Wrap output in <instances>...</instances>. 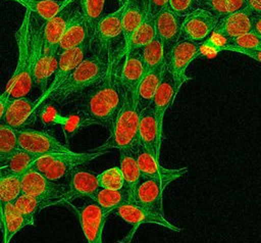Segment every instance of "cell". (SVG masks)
<instances>
[{
    "mask_svg": "<svg viewBox=\"0 0 261 243\" xmlns=\"http://www.w3.org/2000/svg\"><path fill=\"white\" fill-rule=\"evenodd\" d=\"M119 58L111 50L107 54V70L104 78L94 86L77 104L92 125L110 129L123 101V87L120 82Z\"/></svg>",
    "mask_w": 261,
    "mask_h": 243,
    "instance_id": "1",
    "label": "cell"
},
{
    "mask_svg": "<svg viewBox=\"0 0 261 243\" xmlns=\"http://www.w3.org/2000/svg\"><path fill=\"white\" fill-rule=\"evenodd\" d=\"M33 12L25 9L22 20L15 32V41L18 50L17 63L4 92L9 99L20 98L28 95L33 86L34 48L32 40Z\"/></svg>",
    "mask_w": 261,
    "mask_h": 243,
    "instance_id": "2",
    "label": "cell"
},
{
    "mask_svg": "<svg viewBox=\"0 0 261 243\" xmlns=\"http://www.w3.org/2000/svg\"><path fill=\"white\" fill-rule=\"evenodd\" d=\"M140 110L137 104V93L123 89L122 105L109 129L107 140L96 151H106L110 149H133L139 142Z\"/></svg>",
    "mask_w": 261,
    "mask_h": 243,
    "instance_id": "3",
    "label": "cell"
},
{
    "mask_svg": "<svg viewBox=\"0 0 261 243\" xmlns=\"http://www.w3.org/2000/svg\"><path fill=\"white\" fill-rule=\"evenodd\" d=\"M107 70V57L93 54L86 57L66 81L50 95L48 100L63 103L86 89L98 84Z\"/></svg>",
    "mask_w": 261,
    "mask_h": 243,
    "instance_id": "4",
    "label": "cell"
},
{
    "mask_svg": "<svg viewBox=\"0 0 261 243\" xmlns=\"http://www.w3.org/2000/svg\"><path fill=\"white\" fill-rule=\"evenodd\" d=\"M106 153V151L91 152H69L44 155L38 158L32 165L36 171L41 173L47 179L53 182H59L62 179L68 178L69 174L77 166L86 164L93 159Z\"/></svg>",
    "mask_w": 261,
    "mask_h": 243,
    "instance_id": "5",
    "label": "cell"
},
{
    "mask_svg": "<svg viewBox=\"0 0 261 243\" xmlns=\"http://www.w3.org/2000/svg\"><path fill=\"white\" fill-rule=\"evenodd\" d=\"M66 184L53 182L31 166L21 176V193L45 201L48 206L63 204Z\"/></svg>",
    "mask_w": 261,
    "mask_h": 243,
    "instance_id": "6",
    "label": "cell"
},
{
    "mask_svg": "<svg viewBox=\"0 0 261 243\" xmlns=\"http://www.w3.org/2000/svg\"><path fill=\"white\" fill-rule=\"evenodd\" d=\"M42 27H37L33 20V48H34V67L33 83L41 88L42 93L47 89L49 78L55 72L58 62V52L43 49Z\"/></svg>",
    "mask_w": 261,
    "mask_h": 243,
    "instance_id": "7",
    "label": "cell"
},
{
    "mask_svg": "<svg viewBox=\"0 0 261 243\" xmlns=\"http://www.w3.org/2000/svg\"><path fill=\"white\" fill-rule=\"evenodd\" d=\"M200 52L201 43L180 39L165 57L166 67L172 75L176 93L186 82L192 79L187 76L186 71L189 64L200 55Z\"/></svg>",
    "mask_w": 261,
    "mask_h": 243,
    "instance_id": "8",
    "label": "cell"
},
{
    "mask_svg": "<svg viewBox=\"0 0 261 243\" xmlns=\"http://www.w3.org/2000/svg\"><path fill=\"white\" fill-rule=\"evenodd\" d=\"M90 44L91 41L86 42L75 48L59 53L57 66L54 72V79L50 86L46 89V91L41 94L38 100H36V105L38 109L48 100L50 95L54 93L66 81V79L73 72L79 64L86 58V54L88 52Z\"/></svg>",
    "mask_w": 261,
    "mask_h": 243,
    "instance_id": "9",
    "label": "cell"
},
{
    "mask_svg": "<svg viewBox=\"0 0 261 243\" xmlns=\"http://www.w3.org/2000/svg\"><path fill=\"white\" fill-rule=\"evenodd\" d=\"M17 142L19 149L40 156L72 152L51 134L29 128L17 130Z\"/></svg>",
    "mask_w": 261,
    "mask_h": 243,
    "instance_id": "10",
    "label": "cell"
},
{
    "mask_svg": "<svg viewBox=\"0 0 261 243\" xmlns=\"http://www.w3.org/2000/svg\"><path fill=\"white\" fill-rule=\"evenodd\" d=\"M113 213H115L117 216H119L121 220H123L125 223L129 224L133 227L130 233L127 236V239H125L121 243H128L132 240L134 233L142 224H156L174 232L181 231L180 228H177L170 222H168L165 218L164 214L146 209L135 202H124L116 209H114Z\"/></svg>",
    "mask_w": 261,
    "mask_h": 243,
    "instance_id": "11",
    "label": "cell"
},
{
    "mask_svg": "<svg viewBox=\"0 0 261 243\" xmlns=\"http://www.w3.org/2000/svg\"><path fill=\"white\" fill-rule=\"evenodd\" d=\"M70 207L76 214L82 231L88 243H103V230L110 215L101 209L95 201L90 199L82 206H75L69 203Z\"/></svg>",
    "mask_w": 261,
    "mask_h": 243,
    "instance_id": "12",
    "label": "cell"
},
{
    "mask_svg": "<svg viewBox=\"0 0 261 243\" xmlns=\"http://www.w3.org/2000/svg\"><path fill=\"white\" fill-rule=\"evenodd\" d=\"M133 150L137 157V161L142 175L159 181L165 188L171 182L179 179L188 172V167H163L162 165H160L159 160H157L140 142L135 145Z\"/></svg>",
    "mask_w": 261,
    "mask_h": 243,
    "instance_id": "13",
    "label": "cell"
},
{
    "mask_svg": "<svg viewBox=\"0 0 261 243\" xmlns=\"http://www.w3.org/2000/svg\"><path fill=\"white\" fill-rule=\"evenodd\" d=\"M217 21L218 17L202 8H198L184 18L180 38L202 43L213 33Z\"/></svg>",
    "mask_w": 261,
    "mask_h": 243,
    "instance_id": "14",
    "label": "cell"
},
{
    "mask_svg": "<svg viewBox=\"0 0 261 243\" xmlns=\"http://www.w3.org/2000/svg\"><path fill=\"white\" fill-rule=\"evenodd\" d=\"M122 12L123 5L117 10L104 15L98 22L92 39L96 41L99 55L107 57L114 39L122 35Z\"/></svg>",
    "mask_w": 261,
    "mask_h": 243,
    "instance_id": "15",
    "label": "cell"
},
{
    "mask_svg": "<svg viewBox=\"0 0 261 243\" xmlns=\"http://www.w3.org/2000/svg\"><path fill=\"white\" fill-rule=\"evenodd\" d=\"M254 16L255 14L248 7L229 13L218 18L213 34L225 39L248 34L253 31Z\"/></svg>",
    "mask_w": 261,
    "mask_h": 243,
    "instance_id": "16",
    "label": "cell"
},
{
    "mask_svg": "<svg viewBox=\"0 0 261 243\" xmlns=\"http://www.w3.org/2000/svg\"><path fill=\"white\" fill-rule=\"evenodd\" d=\"M184 18L170 10L168 6L155 17L156 32L163 42L165 57L180 40Z\"/></svg>",
    "mask_w": 261,
    "mask_h": 243,
    "instance_id": "17",
    "label": "cell"
},
{
    "mask_svg": "<svg viewBox=\"0 0 261 243\" xmlns=\"http://www.w3.org/2000/svg\"><path fill=\"white\" fill-rule=\"evenodd\" d=\"M99 188L98 178L96 175L85 169L75 168L67 178L63 204H69L77 198H91Z\"/></svg>",
    "mask_w": 261,
    "mask_h": 243,
    "instance_id": "18",
    "label": "cell"
},
{
    "mask_svg": "<svg viewBox=\"0 0 261 243\" xmlns=\"http://www.w3.org/2000/svg\"><path fill=\"white\" fill-rule=\"evenodd\" d=\"M165 187L157 180L142 176L139 181L135 193L133 202L141 205L142 207L163 213V191Z\"/></svg>",
    "mask_w": 261,
    "mask_h": 243,
    "instance_id": "19",
    "label": "cell"
},
{
    "mask_svg": "<svg viewBox=\"0 0 261 243\" xmlns=\"http://www.w3.org/2000/svg\"><path fill=\"white\" fill-rule=\"evenodd\" d=\"M138 140L157 160H159L162 136L159 133L152 106L146 107L140 112Z\"/></svg>",
    "mask_w": 261,
    "mask_h": 243,
    "instance_id": "20",
    "label": "cell"
},
{
    "mask_svg": "<svg viewBox=\"0 0 261 243\" xmlns=\"http://www.w3.org/2000/svg\"><path fill=\"white\" fill-rule=\"evenodd\" d=\"M71 4L61 7L57 14L48 20H45L42 29L43 49L58 52L59 42L66 30L70 17L73 14ZM59 53V52H58Z\"/></svg>",
    "mask_w": 261,
    "mask_h": 243,
    "instance_id": "21",
    "label": "cell"
},
{
    "mask_svg": "<svg viewBox=\"0 0 261 243\" xmlns=\"http://www.w3.org/2000/svg\"><path fill=\"white\" fill-rule=\"evenodd\" d=\"M37 109L36 101L27 97L9 99L2 121L15 130L25 129V126L34 118Z\"/></svg>",
    "mask_w": 261,
    "mask_h": 243,
    "instance_id": "22",
    "label": "cell"
},
{
    "mask_svg": "<svg viewBox=\"0 0 261 243\" xmlns=\"http://www.w3.org/2000/svg\"><path fill=\"white\" fill-rule=\"evenodd\" d=\"M89 41H92L91 30L82 12L74 11L59 42L58 52L60 53L75 48Z\"/></svg>",
    "mask_w": 261,
    "mask_h": 243,
    "instance_id": "23",
    "label": "cell"
},
{
    "mask_svg": "<svg viewBox=\"0 0 261 243\" xmlns=\"http://www.w3.org/2000/svg\"><path fill=\"white\" fill-rule=\"evenodd\" d=\"M176 91L174 87V81L172 78V75L165 66L162 80L160 82V85L154 95L153 101H152V108L154 110L159 133L162 136V130H163V117L164 113L167 110V108L173 103V100L176 96Z\"/></svg>",
    "mask_w": 261,
    "mask_h": 243,
    "instance_id": "24",
    "label": "cell"
},
{
    "mask_svg": "<svg viewBox=\"0 0 261 243\" xmlns=\"http://www.w3.org/2000/svg\"><path fill=\"white\" fill-rule=\"evenodd\" d=\"M145 66L140 50L128 52L124 55V61L120 68V82L124 90L136 92L145 75Z\"/></svg>",
    "mask_w": 261,
    "mask_h": 243,
    "instance_id": "25",
    "label": "cell"
},
{
    "mask_svg": "<svg viewBox=\"0 0 261 243\" xmlns=\"http://www.w3.org/2000/svg\"><path fill=\"white\" fill-rule=\"evenodd\" d=\"M119 167L124 180V189L129 197L128 202H133L135 189L143 175L133 149H119Z\"/></svg>",
    "mask_w": 261,
    "mask_h": 243,
    "instance_id": "26",
    "label": "cell"
},
{
    "mask_svg": "<svg viewBox=\"0 0 261 243\" xmlns=\"http://www.w3.org/2000/svg\"><path fill=\"white\" fill-rule=\"evenodd\" d=\"M165 66L166 62L157 68L147 71L140 82L137 90V104L140 111L151 106L154 95L162 80Z\"/></svg>",
    "mask_w": 261,
    "mask_h": 243,
    "instance_id": "27",
    "label": "cell"
},
{
    "mask_svg": "<svg viewBox=\"0 0 261 243\" xmlns=\"http://www.w3.org/2000/svg\"><path fill=\"white\" fill-rule=\"evenodd\" d=\"M122 12V37L125 47L133 34L140 27L147 16V9L144 7L142 2L125 0Z\"/></svg>",
    "mask_w": 261,
    "mask_h": 243,
    "instance_id": "28",
    "label": "cell"
},
{
    "mask_svg": "<svg viewBox=\"0 0 261 243\" xmlns=\"http://www.w3.org/2000/svg\"><path fill=\"white\" fill-rule=\"evenodd\" d=\"M156 36L157 32L155 17L147 13L146 18L133 34L128 44L125 47H123L124 55L132 51L141 50L143 47L148 45Z\"/></svg>",
    "mask_w": 261,
    "mask_h": 243,
    "instance_id": "29",
    "label": "cell"
},
{
    "mask_svg": "<svg viewBox=\"0 0 261 243\" xmlns=\"http://www.w3.org/2000/svg\"><path fill=\"white\" fill-rule=\"evenodd\" d=\"M40 157H41L40 155H36L18 148L7 158L6 163L2 167H0L1 176L3 175L22 176Z\"/></svg>",
    "mask_w": 261,
    "mask_h": 243,
    "instance_id": "30",
    "label": "cell"
},
{
    "mask_svg": "<svg viewBox=\"0 0 261 243\" xmlns=\"http://www.w3.org/2000/svg\"><path fill=\"white\" fill-rule=\"evenodd\" d=\"M21 194V176L3 175L0 178V227L4 220V206Z\"/></svg>",
    "mask_w": 261,
    "mask_h": 243,
    "instance_id": "31",
    "label": "cell"
},
{
    "mask_svg": "<svg viewBox=\"0 0 261 243\" xmlns=\"http://www.w3.org/2000/svg\"><path fill=\"white\" fill-rule=\"evenodd\" d=\"M90 199L95 201L101 209L109 214L124 202L129 201L127 191L124 188L120 190L99 188Z\"/></svg>",
    "mask_w": 261,
    "mask_h": 243,
    "instance_id": "32",
    "label": "cell"
},
{
    "mask_svg": "<svg viewBox=\"0 0 261 243\" xmlns=\"http://www.w3.org/2000/svg\"><path fill=\"white\" fill-rule=\"evenodd\" d=\"M24 227H27V223L23 216L18 212L13 203H7L4 206V220L1 226L2 243H9L12 237Z\"/></svg>",
    "mask_w": 261,
    "mask_h": 243,
    "instance_id": "33",
    "label": "cell"
},
{
    "mask_svg": "<svg viewBox=\"0 0 261 243\" xmlns=\"http://www.w3.org/2000/svg\"><path fill=\"white\" fill-rule=\"evenodd\" d=\"M13 205L23 216L27 226H33L35 224V215L43 208L49 207L45 201L23 193L13 201Z\"/></svg>",
    "mask_w": 261,
    "mask_h": 243,
    "instance_id": "34",
    "label": "cell"
},
{
    "mask_svg": "<svg viewBox=\"0 0 261 243\" xmlns=\"http://www.w3.org/2000/svg\"><path fill=\"white\" fill-rule=\"evenodd\" d=\"M141 54L146 72L165 63L163 42L158 35L148 45L141 49Z\"/></svg>",
    "mask_w": 261,
    "mask_h": 243,
    "instance_id": "35",
    "label": "cell"
},
{
    "mask_svg": "<svg viewBox=\"0 0 261 243\" xmlns=\"http://www.w3.org/2000/svg\"><path fill=\"white\" fill-rule=\"evenodd\" d=\"M199 8H202L220 18L234 11L247 7L245 0H198Z\"/></svg>",
    "mask_w": 261,
    "mask_h": 243,
    "instance_id": "36",
    "label": "cell"
},
{
    "mask_svg": "<svg viewBox=\"0 0 261 243\" xmlns=\"http://www.w3.org/2000/svg\"><path fill=\"white\" fill-rule=\"evenodd\" d=\"M21 4L25 9L35 12L39 17L48 20L61 9L62 2L57 0H6Z\"/></svg>",
    "mask_w": 261,
    "mask_h": 243,
    "instance_id": "37",
    "label": "cell"
},
{
    "mask_svg": "<svg viewBox=\"0 0 261 243\" xmlns=\"http://www.w3.org/2000/svg\"><path fill=\"white\" fill-rule=\"evenodd\" d=\"M105 0H81L82 14L93 35L98 22L103 17Z\"/></svg>",
    "mask_w": 261,
    "mask_h": 243,
    "instance_id": "38",
    "label": "cell"
},
{
    "mask_svg": "<svg viewBox=\"0 0 261 243\" xmlns=\"http://www.w3.org/2000/svg\"><path fill=\"white\" fill-rule=\"evenodd\" d=\"M17 149V130L0 124V156L8 158Z\"/></svg>",
    "mask_w": 261,
    "mask_h": 243,
    "instance_id": "39",
    "label": "cell"
},
{
    "mask_svg": "<svg viewBox=\"0 0 261 243\" xmlns=\"http://www.w3.org/2000/svg\"><path fill=\"white\" fill-rule=\"evenodd\" d=\"M100 188L110 190H120L124 188V180L120 167L114 166L107 168L97 175Z\"/></svg>",
    "mask_w": 261,
    "mask_h": 243,
    "instance_id": "40",
    "label": "cell"
},
{
    "mask_svg": "<svg viewBox=\"0 0 261 243\" xmlns=\"http://www.w3.org/2000/svg\"><path fill=\"white\" fill-rule=\"evenodd\" d=\"M91 125L92 124L89 120V118L81 111H79L75 114L68 115L67 123L64 126H62L63 134H64V137H65L67 143H68L69 139L72 138L81 129L91 126Z\"/></svg>",
    "mask_w": 261,
    "mask_h": 243,
    "instance_id": "41",
    "label": "cell"
},
{
    "mask_svg": "<svg viewBox=\"0 0 261 243\" xmlns=\"http://www.w3.org/2000/svg\"><path fill=\"white\" fill-rule=\"evenodd\" d=\"M39 116L43 125L48 127L56 126V125H59L62 127L68 120V116L60 114L55 106H53L52 104H45V103L42 109L40 110Z\"/></svg>",
    "mask_w": 261,
    "mask_h": 243,
    "instance_id": "42",
    "label": "cell"
},
{
    "mask_svg": "<svg viewBox=\"0 0 261 243\" xmlns=\"http://www.w3.org/2000/svg\"><path fill=\"white\" fill-rule=\"evenodd\" d=\"M228 45L239 47V48H245V49H260L261 50V38H259L254 32H250L248 34L226 39Z\"/></svg>",
    "mask_w": 261,
    "mask_h": 243,
    "instance_id": "43",
    "label": "cell"
},
{
    "mask_svg": "<svg viewBox=\"0 0 261 243\" xmlns=\"http://www.w3.org/2000/svg\"><path fill=\"white\" fill-rule=\"evenodd\" d=\"M168 7L174 13L186 17L199 8L198 0H168Z\"/></svg>",
    "mask_w": 261,
    "mask_h": 243,
    "instance_id": "44",
    "label": "cell"
},
{
    "mask_svg": "<svg viewBox=\"0 0 261 243\" xmlns=\"http://www.w3.org/2000/svg\"><path fill=\"white\" fill-rule=\"evenodd\" d=\"M212 48H217V50H228V51H232V52L242 53V54H245L261 63V50L260 49H245V48L234 47V46H231L228 44H221V45L214 46Z\"/></svg>",
    "mask_w": 261,
    "mask_h": 243,
    "instance_id": "45",
    "label": "cell"
},
{
    "mask_svg": "<svg viewBox=\"0 0 261 243\" xmlns=\"http://www.w3.org/2000/svg\"><path fill=\"white\" fill-rule=\"evenodd\" d=\"M168 6V0H149L147 13L156 17L165 7Z\"/></svg>",
    "mask_w": 261,
    "mask_h": 243,
    "instance_id": "46",
    "label": "cell"
},
{
    "mask_svg": "<svg viewBox=\"0 0 261 243\" xmlns=\"http://www.w3.org/2000/svg\"><path fill=\"white\" fill-rule=\"evenodd\" d=\"M247 7L255 14L261 16V0H245Z\"/></svg>",
    "mask_w": 261,
    "mask_h": 243,
    "instance_id": "47",
    "label": "cell"
},
{
    "mask_svg": "<svg viewBox=\"0 0 261 243\" xmlns=\"http://www.w3.org/2000/svg\"><path fill=\"white\" fill-rule=\"evenodd\" d=\"M8 101H9V96L5 92L0 93V120H2Z\"/></svg>",
    "mask_w": 261,
    "mask_h": 243,
    "instance_id": "48",
    "label": "cell"
},
{
    "mask_svg": "<svg viewBox=\"0 0 261 243\" xmlns=\"http://www.w3.org/2000/svg\"><path fill=\"white\" fill-rule=\"evenodd\" d=\"M259 38H261V16L255 15L254 16V25H253V31Z\"/></svg>",
    "mask_w": 261,
    "mask_h": 243,
    "instance_id": "49",
    "label": "cell"
},
{
    "mask_svg": "<svg viewBox=\"0 0 261 243\" xmlns=\"http://www.w3.org/2000/svg\"><path fill=\"white\" fill-rule=\"evenodd\" d=\"M73 1H74V0H63V1H62V5H61V7L68 6V5L72 4V2H73Z\"/></svg>",
    "mask_w": 261,
    "mask_h": 243,
    "instance_id": "50",
    "label": "cell"
},
{
    "mask_svg": "<svg viewBox=\"0 0 261 243\" xmlns=\"http://www.w3.org/2000/svg\"><path fill=\"white\" fill-rule=\"evenodd\" d=\"M7 161V157H3V156H0V167H2Z\"/></svg>",
    "mask_w": 261,
    "mask_h": 243,
    "instance_id": "51",
    "label": "cell"
},
{
    "mask_svg": "<svg viewBox=\"0 0 261 243\" xmlns=\"http://www.w3.org/2000/svg\"><path fill=\"white\" fill-rule=\"evenodd\" d=\"M142 2H143L144 7H145L146 9H148V3H149V0H142Z\"/></svg>",
    "mask_w": 261,
    "mask_h": 243,
    "instance_id": "52",
    "label": "cell"
},
{
    "mask_svg": "<svg viewBox=\"0 0 261 243\" xmlns=\"http://www.w3.org/2000/svg\"><path fill=\"white\" fill-rule=\"evenodd\" d=\"M118 1L121 3V5H122V4L125 2V0H118Z\"/></svg>",
    "mask_w": 261,
    "mask_h": 243,
    "instance_id": "53",
    "label": "cell"
},
{
    "mask_svg": "<svg viewBox=\"0 0 261 243\" xmlns=\"http://www.w3.org/2000/svg\"><path fill=\"white\" fill-rule=\"evenodd\" d=\"M132 1H139V2H142V0H132ZM143 3V2H142Z\"/></svg>",
    "mask_w": 261,
    "mask_h": 243,
    "instance_id": "54",
    "label": "cell"
},
{
    "mask_svg": "<svg viewBox=\"0 0 261 243\" xmlns=\"http://www.w3.org/2000/svg\"><path fill=\"white\" fill-rule=\"evenodd\" d=\"M0 178H1V173H0Z\"/></svg>",
    "mask_w": 261,
    "mask_h": 243,
    "instance_id": "55",
    "label": "cell"
}]
</instances>
